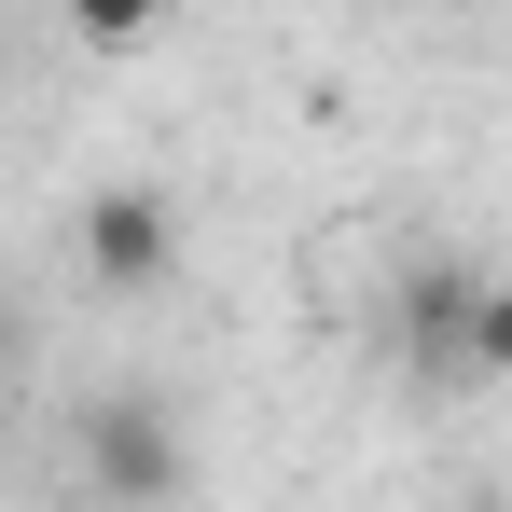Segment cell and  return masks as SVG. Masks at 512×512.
Instances as JSON below:
<instances>
[{
  "mask_svg": "<svg viewBox=\"0 0 512 512\" xmlns=\"http://www.w3.org/2000/svg\"><path fill=\"white\" fill-rule=\"evenodd\" d=\"M84 277L111 291V305H153L180 277V208L153 194V180H97L84 194Z\"/></svg>",
  "mask_w": 512,
  "mask_h": 512,
  "instance_id": "1",
  "label": "cell"
},
{
  "mask_svg": "<svg viewBox=\"0 0 512 512\" xmlns=\"http://www.w3.org/2000/svg\"><path fill=\"white\" fill-rule=\"evenodd\" d=\"M84 471L111 485V499H180L194 443H180V416L153 402V388H125V402H97V416H84Z\"/></svg>",
  "mask_w": 512,
  "mask_h": 512,
  "instance_id": "2",
  "label": "cell"
},
{
  "mask_svg": "<svg viewBox=\"0 0 512 512\" xmlns=\"http://www.w3.org/2000/svg\"><path fill=\"white\" fill-rule=\"evenodd\" d=\"M56 28L97 42V56H125V42H153V28H167V0H56Z\"/></svg>",
  "mask_w": 512,
  "mask_h": 512,
  "instance_id": "3",
  "label": "cell"
}]
</instances>
